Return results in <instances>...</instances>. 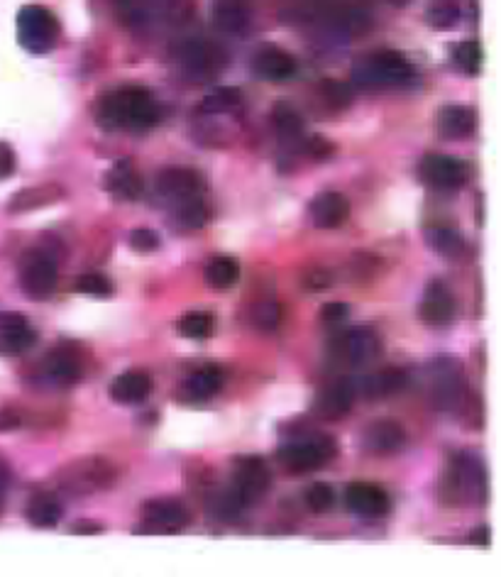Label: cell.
<instances>
[{"mask_svg":"<svg viewBox=\"0 0 501 577\" xmlns=\"http://www.w3.org/2000/svg\"><path fill=\"white\" fill-rule=\"evenodd\" d=\"M162 118V108L150 89L142 86H120L98 103V123L106 130L123 133H145Z\"/></svg>","mask_w":501,"mask_h":577,"instance_id":"1","label":"cell"},{"mask_svg":"<svg viewBox=\"0 0 501 577\" xmlns=\"http://www.w3.org/2000/svg\"><path fill=\"white\" fill-rule=\"evenodd\" d=\"M296 18L340 37H355L370 30V0H306L296 5Z\"/></svg>","mask_w":501,"mask_h":577,"instance_id":"2","label":"cell"},{"mask_svg":"<svg viewBox=\"0 0 501 577\" xmlns=\"http://www.w3.org/2000/svg\"><path fill=\"white\" fill-rule=\"evenodd\" d=\"M416 76L414 64L396 49H382L360 59L352 69V84L360 89H399Z\"/></svg>","mask_w":501,"mask_h":577,"instance_id":"3","label":"cell"},{"mask_svg":"<svg viewBox=\"0 0 501 577\" xmlns=\"http://www.w3.org/2000/svg\"><path fill=\"white\" fill-rule=\"evenodd\" d=\"M489 494L487 467L477 455L458 453L450 460L445 497L455 504H484Z\"/></svg>","mask_w":501,"mask_h":577,"instance_id":"4","label":"cell"},{"mask_svg":"<svg viewBox=\"0 0 501 577\" xmlns=\"http://www.w3.org/2000/svg\"><path fill=\"white\" fill-rule=\"evenodd\" d=\"M176 67H179L184 79L206 84L213 81L228 64V54L218 42L206 40V37H191L176 47Z\"/></svg>","mask_w":501,"mask_h":577,"instance_id":"5","label":"cell"},{"mask_svg":"<svg viewBox=\"0 0 501 577\" xmlns=\"http://www.w3.org/2000/svg\"><path fill=\"white\" fill-rule=\"evenodd\" d=\"M59 20L42 5H25L18 13V42L32 54H47L59 42Z\"/></svg>","mask_w":501,"mask_h":577,"instance_id":"6","label":"cell"},{"mask_svg":"<svg viewBox=\"0 0 501 577\" xmlns=\"http://www.w3.org/2000/svg\"><path fill=\"white\" fill-rule=\"evenodd\" d=\"M467 384L462 365L455 357H438L431 365V399L438 411H458L465 404Z\"/></svg>","mask_w":501,"mask_h":577,"instance_id":"7","label":"cell"},{"mask_svg":"<svg viewBox=\"0 0 501 577\" xmlns=\"http://www.w3.org/2000/svg\"><path fill=\"white\" fill-rule=\"evenodd\" d=\"M115 480V470L108 460L103 458H84L71 463L59 475V487L74 497H86V494L101 492Z\"/></svg>","mask_w":501,"mask_h":577,"instance_id":"8","label":"cell"},{"mask_svg":"<svg viewBox=\"0 0 501 577\" xmlns=\"http://www.w3.org/2000/svg\"><path fill=\"white\" fill-rule=\"evenodd\" d=\"M57 257L47 250H30L20 262V287L30 299H47L57 287Z\"/></svg>","mask_w":501,"mask_h":577,"instance_id":"9","label":"cell"},{"mask_svg":"<svg viewBox=\"0 0 501 577\" xmlns=\"http://www.w3.org/2000/svg\"><path fill=\"white\" fill-rule=\"evenodd\" d=\"M338 453L335 443L328 436H313L306 441L286 443L279 448V463L289 472H313L328 463Z\"/></svg>","mask_w":501,"mask_h":577,"instance_id":"10","label":"cell"},{"mask_svg":"<svg viewBox=\"0 0 501 577\" xmlns=\"http://www.w3.org/2000/svg\"><path fill=\"white\" fill-rule=\"evenodd\" d=\"M272 487V472L267 463L257 455H247L235 463V485L233 494L240 499L242 507H252V504L262 502L264 494Z\"/></svg>","mask_w":501,"mask_h":577,"instance_id":"11","label":"cell"},{"mask_svg":"<svg viewBox=\"0 0 501 577\" xmlns=\"http://www.w3.org/2000/svg\"><path fill=\"white\" fill-rule=\"evenodd\" d=\"M421 181L438 191H458L470 179V169L458 157L450 155H426L418 164Z\"/></svg>","mask_w":501,"mask_h":577,"instance_id":"12","label":"cell"},{"mask_svg":"<svg viewBox=\"0 0 501 577\" xmlns=\"http://www.w3.org/2000/svg\"><path fill=\"white\" fill-rule=\"evenodd\" d=\"M40 377L47 387L66 389L84 377V360L71 345H59L42 360Z\"/></svg>","mask_w":501,"mask_h":577,"instance_id":"13","label":"cell"},{"mask_svg":"<svg viewBox=\"0 0 501 577\" xmlns=\"http://www.w3.org/2000/svg\"><path fill=\"white\" fill-rule=\"evenodd\" d=\"M157 194L159 199L167 201L169 206H176V203L201 196L203 179L196 169L169 167L157 177Z\"/></svg>","mask_w":501,"mask_h":577,"instance_id":"14","label":"cell"},{"mask_svg":"<svg viewBox=\"0 0 501 577\" xmlns=\"http://www.w3.org/2000/svg\"><path fill=\"white\" fill-rule=\"evenodd\" d=\"M335 353L352 367H365L382 353V343H379V335L372 328H352V331L340 335Z\"/></svg>","mask_w":501,"mask_h":577,"instance_id":"15","label":"cell"},{"mask_svg":"<svg viewBox=\"0 0 501 577\" xmlns=\"http://www.w3.org/2000/svg\"><path fill=\"white\" fill-rule=\"evenodd\" d=\"M455 311H458V306H455V296L448 284L440 282V279L428 284L426 291H423L421 306H418V316H421V321L433 328L450 326L455 318Z\"/></svg>","mask_w":501,"mask_h":577,"instance_id":"16","label":"cell"},{"mask_svg":"<svg viewBox=\"0 0 501 577\" xmlns=\"http://www.w3.org/2000/svg\"><path fill=\"white\" fill-rule=\"evenodd\" d=\"M357 397H360V394H357V379L340 377L323 389L321 397L316 399L313 411H316L321 419L338 421L352 409V404H355Z\"/></svg>","mask_w":501,"mask_h":577,"instance_id":"17","label":"cell"},{"mask_svg":"<svg viewBox=\"0 0 501 577\" xmlns=\"http://www.w3.org/2000/svg\"><path fill=\"white\" fill-rule=\"evenodd\" d=\"M345 504L352 514L362 516V519H382L389 511L387 492L372 482H352L345 489Z\"/></svg>","mask_w":501,"mask_h":577,"instance_id":"18","label":"cell"},{"mask_svg":"<svg viewBox=\"0 0 501 577\" xmlns=\"http://www.w3.org/2000/svg\"><path fill=\"white\" fill-rule=\"evenodd\" d=\"M179 0H115L120 20L128 27H150L167 18Z\"/></svg>","mask_w":501,"mask_h":577,"instance_id":"19","label":"cell"},{"mask_svg":"<svg viewBox=\"0 0 501 577\" xmlns=\"http://www.w3.org/2000/svg\"><path fill=\"white\" fill-rule=\"evenodd\" d=\"M37 343V331L22 313H0V355L27 353Z\"/></svg>","mask_w":501,"mask_h":577,"instance_id":"20","label":"cell"},{"mask_svg":"<svg viewBox=\"0 0 501 577\" xmlns=\"http://www.w3.org/2000/svg\"><path fill=\"white\" fill-rule=\"evenodd\" d=\"M145 521L154 531H184L186 526H189V509H186L179 499H150V502L145 504Z\"/></svg>","mask_w":501,"mask_h":577,"instance_id":"21","label":"cell"},{"mask_svg":"<svg viewBox=\"0 0 501 577\" xmlns=\"http://www.w3.org/2000/svg\"><path fill=\"white\" fill-rule=\"evenodd\" d=\"M296 59L277 45H264L252 57V69L264 81H286L296 74Z\"/></svg>","mask_w":501,"mask_h":577,"instance_id":"22","label":"cell"},{"mask_svg":"<svg viewBox=\"0 0 501 577\" xmlns=\"http://www.w3.org/2000/svg\"><path fill=\"white\" fill-rule=\"evenodd\" d=\"M106 189L120 201H137L145 191V181L132 159H118L106 172Z\"/></svg>","mask_w":501,"mask_h":577,"instance_id":"23","label":"cell"},{"mask_svg":"<svg viewBox=\"0 0 501 577\" xmlns=\"http://www.w3.org/2000/svg\"><path fill=\"white\" fill-rule=\"evenodd\" d=\"M404 441L406 431L404 426L396 421H377L372 423V426H367V431L362 433V443H365V448L374 455L399 453Z\"/></svg>","mask_w":501,"mask_h":577,"instance_id":"24","label":"cell"},{"mask_svg":"<svg viewBox=\"0 0 501 577\" xmlns=\"http://www.w3.org/2000/svg\"><path fill=\"white\" fill-rule=\"evenodd\" d=\"M272 123H274V130H277V137L282 140V145L289 147V150L301 152V147H304V140H306L304 118H301L299 111H296L291 103L279 101L277 106L272 108Z\"/></svg>","mask_w":501,"mask_h":577,"instance_id":"25","label":"cell"},{"mask_svg":"<svg viewBox=\"0 0 501 577\" xmlns=\"http://www.w3.org/2000/svg\"><path fill=\"white\" fill-rule=\"evenodd\" d=\"M350 216V201L338 191H326L311 201V218L318 228H340Z\"/></svg>","mask_w":501,"mask_h":577,"instance_id":"26","label":"cell"},{"mask_svg":"<svg viewBox=\"0 0 501 577\" xmlns=\"http://www.w3.org/2000/svg\"><path fill=\"white\" fill-rule=\"evenodd\" d=\"M213 23L225 35H245L250 30V3L247 0H213Z\"/></svg>","mask_w":501,"mask_h":577,"instance_id":"27","label":"cell"},{"mask_svg":"<svg viewBox=\"0 0 501 577\" xmlns=\"http://www.w3.org/2000/svg\"><path fill=\"white\" fill-rule=\"evenodd\" d=\"M152 392V377L142 370H128L123 375H118L110 384V399L118 401V404L132 406L140 404L150 397Z\"/></svg>","mask_w":501,"mask_h":577,"instance_id":"28","label":"cell"},{"mask_svg":"<svg viewBox=\"0 0 501 577\" xmlns=\"http://www.w3.org/2000/svg\"><path fill=\"white\" fill-rule=\"evenodd\" d=\"M477 128V113L462 103H448L438 111V133L450 140L470 137Z\"/></svg>","mask_w":501,"mask_h":577,"instance_id":"29","label":"cell"},{"mask_svg":"<svg viewBox=\"0 0 501 577\" xmlns=\"http://www.w3.org/2000/svg\"><path fill=\"white\" fill-rule=\"evenodd\" d=\"M406 384V372L399 367H384V370L374 372L357 379V394H365L370 399H387L399 392Z\"/></svg>","mask_w":501,"mask_h":577,"instance_id":"30","label":"cell"},{"mask_svg":"<svg viewBox=\"0 0 501 577\" xmlns=\"http://www.w3.org/2000/svg\"><path fill=\"white\" fill-rule=\"evenodd\" d=\"M223 370L216 365H206L201 370H196L194 375L186 379L184 394L191 401H206L213 399L223 389Z\"/></svg>","mask_w":501,"mask_h":577,"instance_id":"31","label":"cell"},{"mask_svg":"<svg viewBox=\"0 0 501 577\" xmlns=\"http://www.w3.org/2000/svg\"><path fill=\"white\" fill-rule=\"evenodd\" d=\"M59 199H64V189L59 184H42L35 186V189H22L20 194H15L10 199V213H25V211H35V208H44L49 203H57Z\"/></svg>","mask_w":501,"mask_h":577,"instance_id":"32","label":"cell"},{"mask_svg":"<svg viewBox=\"0 0 501 577\" xmlns=\"http://www.w3.org/2000/svg\"><path fill=\"white\" fill-rule=\"evenodd\" d=\"M62 514L64 509L62 504H59V499L47 492L35 494L25 507L27 521H30L32 526H37V529H54V526L62 521Z\"/></svg>","mask_w":501,"mask_h":577,"instance_id":"33","label":"cell"},{"mask_svg":"<svg viewBox=\"0 0 501 577\" xmlns=\"http://www.w3.org/2000/svg\"><path fill=\"white\" fill-rule=\"evenodd\" d=\"M242 111V93L235 86H218L198 106L201 115H238Z\"/></svg>","mask_w":501,"mask_h":577,"instance_id":"34","label":"cell"},{"mask_svg":"<svg viewBox=\"0 0 501 577\" xmlns=\"http://www.w3.org/2000/svg\"><path fill=\"white\" fill-rule=\"evenodd\" d=\"M172 208H174L176 221H179L181 228H186V230H201L203 225H208V221H211V208H208L203 194L194 196V199L176 203V206Z\"/></svg>","mask_w":501,"mask_h":577,"instance_id":"35","label":"cell"},{"mask_svg":"<svg viewBox=\"0 0 501 577\" xmlns=\"http://www.w3.org/2000/svg\"><path fill=\"white\" fill-rule=\"evenodd\" d=\"M203 277H206L208 287H213L218 291L230 289V287H235V284H238L240 265L233 260V257H216V260L208 262Z\"/></svg>","mask_w":501,"mask_h":577,"instance_id":"36","label":"cell"},{"mask_svg":"<svg viewBox=\"0 0 501 577\" xmlns=\"http://www.w3.org/2000/svg\"><path fill=\"white\" fill-rule=\"evenodd\" d=\"M426 240L440 257H450V260L460 257L462 250H465V238H462L458 230H453V228L426 230Z\"/></svg>","mask_w":501,"mask_h":577,"instance_id":"37","label":"cell"},{"mask_svg":"<svg viewBox=\"0 0 501 577\" xmlns=\"http://www.w3.org/2000/svg\"><path fill=\"white\" fill-rule=\"evenodd\" d=\"M453 64L462 71V74H467V76L482 74L484 52H482L480 42L467 40V42H460V45H455V49H453Z\"/></svg>","mask_w":501,"mask_h":577,"instance_id":"38","label":"cell"},{"mask_svg":"<svg viewBox=\"0 0 501 577\" xmlns=\"http://www.w3.org/2000/svg\"><path fill=\"white\" fill-rule=\"evenodd\" d=\"M213 326H216V321H213L211 313L191 311V313H186V316L179 318V323H176V331L184 335V338L206 340L213 335Z\"/></svg>","mask_w":501,"mask_h":577,"instance_id":"39","label":"cell"},{"mask_svg":"<svg viewBox=\"0 0 501 577\" xmlns=\"http://www.w3.org/2000/svg\"><path fill=\"white\" fill-rule=\"evenodd\" d=\"M321 98H323V106L330 108V111H345V108L352 103V91L348 84H343V81L323 79Z\"/></svg>","mask_w":501,"mask_h":577,"instance_id":"40","label":"cell"},{"mask_svg":"<svg viewBox=\"0 0 501 577\" xmlns=\"http://www.w3.org/2000/svg\"><path fill=\"white\" fill-rule=\"evenodd\" d=\"M460 20V8L453 0H438L431 10H428V23L436 30H450V27L458 25Z\"/></svg>","mask_w":501,"mask_h":577,"instance_id":"41","label":"cell"},{"mask_svg":"<svg viewBox=\"0 0 501 577\" xmlns=\"http://www.w3.org/2000/svg\"><path fill=\"white\" fill-rule=\"evenodd\" d=\"M282 321V306L272 299H264L252 309V323H255L260 331H274Z\"/></svg>","mask_w":501,"mask_h":577,"instance_id":"42","label":"cell"},{"mask_svg":"<svg viewBox=\"0 0 501 577\" xmlns=\"http://www.w3.org/2000/svg\"><path fill=\"white\" fill-rule=\"evenodd\" d=\"M333 502H335V492H333V487L326 485V482H316V485L308 487L306 504L313 511L323 514V511H328L330 507H333Z\"/></svg>","mask_w":501,"mask_h":577,"instance_id":"43","label":"cell"},{"mask_svg":"<svg viewBox=\"0 0 501 577\" xmlns=\"http://www.w3.org/2000/svg\"><path fill=\"white\" fill-rule=\"evenodd\" d=\"M76 291H81V294H88V296H108L110 291H113V284H110V279L106 277V274L91 272V274H84V277H79V282H76Z\"/></svg>","mask_w":501,"mask_h":577,"instance_id":"44","label":"cell"},{"mask_svg":"<svg viewBox=\"0 0 501 577\" xmlns=\"http://www.w3.org/2000/svg\"><path fill=\"white\" fill-rule=\"evenodd\" d=\"M159 235L150 228H137L130 233V247L137 252H154L159 247Z\"/></svg>","mask_w":501,"mask_h":577,"instance_id":"45","label":"cell"},{"mask_svg":"<svg viewBox=\"0 0 501 577\" xmlns=\"http://www.w3.org/2000/svg\"><path fill=\"white\" fill-rule=\"evenodd\" d=\"M350 316V306L343 304V301H328L321 309V318L326 323H340Z\"/></svg>","mask_w":501,"mask_h":577,"instance_id":"46","label":"cell"},{"mask_svg":"<svg viewBox=\"0 0 501 577\" xmlns=\"http://www.w3.org/2000/svg\"><path fill=\"white\" fill-rule=\"evenodd\" d=\"M330 284H333V277H330V272H326V269H311V272L304 274V287L311 291L328 289Z\"/></svg>","mask_w":501,"mask_h":577,"instance_id":"47","label":"cell"},{"mask_svg":"<svg viewBox=\"0 0 501 577\" xmlns=\"http://www.w3.org/2000/svg\"><path fill=\"white\" fill-rule=\"evenodd\" d=\"M15 172V152L8 142H0V181L13 177Z\"/></svg>","mask_w":501,"mask_h":577,"instance_id":"48","label":"cell"},{"mask_svg":"<svg viewBox=\"0 0 501 577\" xmlns=\"http://www.w3.org/2000/svg\"><path fill=\"white\" fill-rule=\"evenodd\" d=\"M20 426L18 411L13 409H0V431H13Z\"/></svg>","mask_w":501,"mask_h":577,"instance_id":"49","label":"cell"},{"mask_svg":"<svg viewBox=\"0 0 501 577\" xmlns=\"http://www.w3.org/2000/svg\"><path fill=\"white\" fill-rule=\"evenodd\" d=\"M8 487H10V467L5 460H0V511H3L5 497H8Z\"/></svg>","mask_w":501,"mask_h":577,"instance_id":"50","label":"cell"},{"mask_svg":"<svg viewBox=\"0 0 501 577\" xmlns=\"http://www.w3.org/2000/svg\"><path fill=\"white\" fill-rule=\"evenodd\" d=\"M489 533H492V529H489V526H482V529H477L475 533H472L470 543H477V546L489 548L492 546V536H489Z\"/></svg>","mask_w":501,"mask_h":577,"instance_id":"51","label":"cell"},{"mask_svg":"<svg viewBox=\"0 0 501 577\" xmlns=\"http://www.w3.org/2000/svg\"><path fill=\"white\" fill-rule=\"evenodd\" d=\"M103 526L101 524H93V521H79V524H74V533H101Z\"/></svg>","mask_w":501,"mask_h":577,"instance_id":"52","label":"cell"}]
</instances>
